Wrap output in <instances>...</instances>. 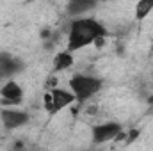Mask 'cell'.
<instances>
[{
    "instance_id": "cell-7",
    "label": "cell",
    "mask_w": 153,
    "mask_h": 151,
    "mask_svg": "<svg viewBox=\"0 0 153 151\" xmlns=\"http://www.w3.org/2000/svg\"><path fill=\"white\" fill-rule=\"evenodd\" d=\"M22 70V62L11 57L9 53H0V78L13 76Z\"/></svg>"
},
{
    "instance_id": "cell-8",
    "label": "cell",
    "mask_w": 153,
    "mask_h": 151,
    "mask_svg": "<svg viewBox=\"0 0 153 151\" xmlns=\"http://www.w3.org/2000/svg\"><path fill=\"white\" fill-rule=\"evenodd\" d=\"M98 0H68V14L70 16H78L85 11H91Z\"/></svg>"
},
{
    "instance_id": "cell-3",
    "label": "cell",
    "mask_w": 153,
    "mask_h": 151,
    "mask_svg": "<svg viewBox=\"0 0 153 151\" xmlns=\"http://www.w3.org/2000/svg\"><path fill=\"white\" fill-rule=\"evenodd\" d=\"M76 101L73 91H64V89H52L45 94V109L50 114H55L62 109H66L68 105H71Z\"/></svg>"
},
{
    "instance_id": "cell-6",
    "label": "cell",
    "mask_w": 153,
    "mask_h": 151,
    "mask_svg": "<svg viewBox=\"0 0 153 151\" xmlns=\"http://www.w3.org/2000/svg\"><path fill=\"white\" fill-rule=\"evenodd\" d=\"M121 132L119 123H102V124H94L93 126V141L96 144L107 142L116 139V135Z\"/></svg>"
},
{
    "instance_id": "cell-12",
    "label": "cell",
    "mask_w": 153,
    "mask_h": 151,
    "mask_svg": "<svg viewBox=\"0 0 153 151\" xmlns=\"http://www.w3.org/2000/svg\"><path fill=\"white\" fill-rule=\"evenodd\" d=\"M41 38L48 39V38H50V30H43V32H41Z\"/></svg>"
},
{
    "instance_id": "cell-4",
    "label": "cell",
    "mask_w": 153,
    "mask_h": 151,
    "mask_svg": "<svg viewBox=\"0 0 153 151\" xmlns=\"http://www.w3.org/2000/svg\"><path fill=\"white\" fill-rule=\"evenodd\" d=\"M22 96H23V89L14 80H9L0 87V105L2 107L18 105L22 101Z\"/></svg>"
},
{
    "instance_id": "cell-13",
    "label": "cell",
    "mask_w": 153,
    "mask_h": 151,
    "mask_svg": "<svg viewBox=\"0 0 153 151\" xmlns=\"http://www.w3.org/2000/svg\"><path fill=\"white\" fill-rule=\"evenodd\" d=\"M87 114H96V107H89L87 109Z\"/></svg>"
},
{
    "instance_id": "cell-10",
    "label": "cell",
    "mask_w": 153,
    "mask_h": 151,
    "mask_svg": "<svg viewBox=\"0 0 153 151\" xmlns=\"http://www.w3.org/2000/svg\"><path fill=\"white\" fill-rule=\"evenodd\" d=\"M152 11H153V0H139L137 5H135V18L144 20Z\"/></svg>"
},
{
    "instance_id": "cell-1",
    "label": "cell",
    "mask_w": 153,
    "mask_h": 151,
    "mask_svg": "<svg viewBox=\"0 0 153 151\" xmlns=\"http://www.w3.org/2000/svg\"><path fill=\"white\" fill-rule=\"evenodd\" d=\"M107 29L93 18H78L71 23L68 34V52H75L84 46L94 44L96 39L105 38Z\"/></svg>"
},
{
    "instance_id": "cell-5",
    "label": "cell",
    "mask_w": 153,
    "mask_h": 151,
    "mask_svg": "<svg viewBox=\"0 0 153 151\" xmlns=\"http://www.w3.org/2000/svg\"><path fill=\"white\" fill-rule=\"evenodd\" d=\"M0 121L4 128L7 130H16L23 124L29 123V114L23 110H11V109H2L0 110Z\"/></svg>"
},
{
    "instance_id": "cell-11",
    "label": "cell",
    "mask_w": 153,
    "mask_h": 151,
    "mask_svg": "<svg viewBox=\"0 0 153 151\" xmlns=\"http://www.w3.org/2000/svg\"><path fill=\"white\" fill-rule=\"evenodd\" d=\"M137 135H139V130H132V132L128 133V141H126V142H132V141H135V139H137Z\"/></svg>"
},
{
    "instance_id": "cell-2",
    "label": "cell",
    "mask_w": 153,
    "mask_h": 151,
    "mask_svg": "<svg viewBox=\"0 0 153 151\" xmlns=\"http://www.w3.org/2000/svg\"><path fill=\"white\" fill-rule=\"evenodd\" d=\"M70 87H71V91L75 94L76 101L84 103L85 100H89L93 94H96L102 89V80L96 78V76H91V75L76 73L70 80Z\"/></svg>"
},
{
    "instance_id": "cell-9",
    "label": "cell",
    "mask_w": 153,
    "mask_h": 151,
    "mask_svg": "<svg viewBox=\"0 0 153 151\" xmlns=\"http://www.w3.org/2000/svg\"><path fill=\"white\" fill-rule=\"evenodd\" d=\"M73 66V55L70 52H59L53 59V71H62Z\"/></svg>"
}]
</instances>
